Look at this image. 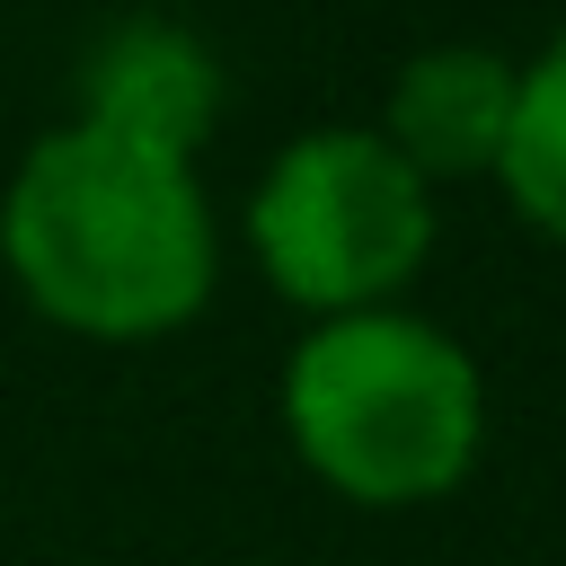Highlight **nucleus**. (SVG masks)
I'll return each instance as SVG.
<instances>
[{
	"label": "nucleus",
	"instance_id": "obj_2",
	"mask_svg": "<svg viewBox=\"0 0 566 566\" xmlns=\"http://www.w3.org/2000/svg\"><path fill=\"white\" fill-rule=\"evenodd\" d=\"M283 416L345 495L416 504L442 495L478 451V371L424 318L345 310L292 354Z\"/></svg>",
	"mask_w": 566,
	"mask_h": 566
},
{
	"label": "nucleus",
	"instance_id": "obj_1",
	"mask_svg": "<svg viewBox=\"0 0 566 566\" xmlns=\"http://www.w3.org/2000/svg\"><path fill=\"white\" fill-rule=\"evenodd\" d=\"M18 283L97 336H142L168 327L203 301L212 283V230L186 159L106 142L88 124L44 133L9 186L0 212Z\"/></svg>",
	"mask_w": 566,
	"mask_h": 566
},
{
	"label": "nucleus",
	"instance_id": "obj_3",
	"mask_svg": "<svg viewBox=\"0 0 566 566\" xmlns=\"http://www.w3.org/2000/svg\"><path fill=\"white\" fill-rule=\"evenodd\" d=\"M248 230L292 301H371L424 256L433 212H424V177L389 142L310 133L265 168Z\"/></svg>",
	"mask_w": 566,
	"mask_h": 566
},
{
	"label": "nucleus",
	"instance_id": "obj_4",
	"mask_svg": "<svg viewBox=\"0 0 566 566\" xmlns=\"http://www.w3.org/2000/svg\"><path fill=\"white\" fill-rule=\"evenodd\" d=\"M80 88H88V133L133 142V150H159V159H186L195 133L212 124V97H221L212 53L186 27H159V18L115 27L88 53Z\"/></svg>",
	"mask_w": 566,
	"mask_h": 566
},
{
	"label": "nucleus",
	"instance_id": "obj_6",
	"mask_svg": "<svg viewBox=\"0 0 566 566\" xmlns=\"http://www.w3.org/2000/svg\"><path fill=\"white\" fill-rule=\"evenodd\" d=\"M495 159H504V186L522 195V212L566 239V35L531 71H513V124H504Z\"/></svg>",
	"mask_w": 566,
	"mask_h": 566
},
{
	"label": "nucleus",
	"instance_id": "obj_5",
	"mask_svg": "<svg viewBox=\"0 0 566 566\" xmlns=\"http://www.w3.org/2000/svg\"><path fill=\"white\" fill-rule=\"evenodd\" d=\"M389 124H398V159L424 177V168H478L504 150V124H513V62L504 53H478V44H442V53H416L398 71V97H389Z\"/></svg>",
	"mask_w": 566,
	"mask_h": 566
}]
</instances>
